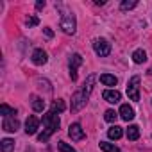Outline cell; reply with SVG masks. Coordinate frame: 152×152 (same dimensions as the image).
Masks as SVG:
<instances>
[{
	"label": "cell",
	"instance_id": "9c48e42d",
	"mask_svg": "<svg viewBox=\"0 0 152 152\" xmlns=\"http://www.w3.org/2000/svg\"><path fill=\"white\" fill-rule=\"evenodd\" d=\"M38 127H39V120H38L36 116H29L27 122H25V132H27L29 136H32V134L38 132Z\"/></svg>",
	"mask_w": 152,
	"mask_h": 152
},
{
	"label": "cell",
	"instance_id": "52a82bcc",
	"mask_svg": "<svg viewBox=\"0 0 152 152\" xmlns=\"http://www.w3.org/2000/svg\"><path fill=\"white\" fill-rule=\"evenodd\" d=\"M68 134H70V138H72L73 141L84 140V131H83L81 124H72V125L68 127Z\"/></svg>",
	"mask_w": 152,
	"mask_h": 152
},
{
	"label": "cell",
	"instance_id": "7c38bea8",
	"mask_svg": "<svg viewBox=\"0 0 152 152\" xmlns=\"http://www.w3.org/2000/svg\"><path fill=\"white\" fill-rule=\"evenodd\" d=\"M120 116H122L125 122H129V120L134 118V109H132L129 104H122V107H120Z\"/></svg>",
	"mask_w": 152,
	"mask_h": 152
},
{
	"label": "cell",
	"instance_id": "2e32d148",
	"mask_svg": "<svg viewBox=\"0 0 152 152\" xmlns=\"http://www.w3.org/2000/svg\"><path fill=\"white\" fill-rule=\"evenodd\" d=\"M132 61H134L136 64L145 63V61H147V54H145V50H134V54H132Z\"/></svg>",
	"mask_w": 152,
	"mask_h": 152
},
{
	"label": "cell",
	"instance_id": "9a60e30c",
	"mask_svg": "<svg viewBox=\"0 0 152 152\" xmlns=\"http://www.w3.org/2000/svg\"><path fill=\"white\" fill-rule=\"evenodd\" d=\"M0 147H2V152H13L15 150V141L9 138H4L0 141Z\"/></svg>",
	"mask_w": 152,
	"mask_h": 152
},
{
	"label": "cell",
	"instance_id": "4316f807",
	"mask_svg": "<svg viewBox=\"0 0 152 152\" xmlns=\"http://www.w3.org/2000/svg\"><path fill=\"white\" fill-rule=\"evenodd\" d=\"M43 31H45V34H47V38H52V36H54V32H52V31H50L48 27H47V29H43Z\"/></svg>",
	"mask_w": 152,
	"mask_h": 152
},
{
	"label": "cell",
	"instance_id": "83f0119b",
	"mask_svg": "<svg viewBox=\"0 0 152 152\" xmlns=\"http://www.w3.org/2000/svg\"><path fill=\"white\" fill-rule=\"evenodd\" d=\"M148 72H150V73H152V68H150V70H148Z\"/></svg>",
	"mask_w": 152,
	"mask_h": 152
},
{
	"label": "cell",
	"instance_id": "277c9868",
	"mask_svg": "<svg viewBox=\"0 0 152 152\" xmlns=\"http://www.w3.org/2000/svg\"><path fill=\"white\" fill-rule=\"evenodd\" d=\"M75 27H77V23H75V16L70 15V13H64L63 18H61V29H63V32L75 34Z\"/></svg>",
	"mask_w": 152,
	"mask_h": 152
},
{
	"label": "cell",
	"instance_id": "3957f363",
	"mask_svg": "<svg viewBox=\"0 0 152 152\" xmlns=\"http://www.w3.org/2000/svg\"><path fill=\"white\" fill-rule=\"evenodd\" d=\"M93 50H95L97 56L106 57V56L111 54V43H109L107 39H104V38H97V39L93 41Z\"/></svg>",
	"mask_w": 152,
	"mask_h": 152
},
{
	"label": "cell",
	"instance_id": "484cf974",
	"mask_svg": "<svg viewBox=\"0 0 152 152\" xmlns=\"http://www.w3.org/2000/svg\"><path fill=\"white\" fill-rule=\"evenodd\" d=\"M45 7V0H39V2H36V9H43Z\"/></svg>",
	"mask_w": 152,
	"mask_h": 152
},
{
	"label": "cell",
	"instance_id": "44dd1931",
	"mask_svg": "<svg viewBox=\"0 0 152 152\" xmlns=\"http://www.w3.org/2000/svg\"><path fill=\"white\" fill-rule=\"evenodd\" d=\"M138 6V2H136V0H131V2H129V0H124V2L120 4V7H122V11H127V9H132V7H136Z\"/></svg>",
	"mask_w": 152,
	"mask_h": 152
},
{
	"label": "cell",
	"instance_id": "8fae6325",
	"mask_svg": "<svg viewBox=\"0 0 152 152\" xmlns=\"http://www.w3.org/2000/svg\"><path fill=\"white\" fill-rule=\"evenodd\" d=\"M102 97H104V100L109 102V104H116V102H120V99H122L120 91H116V90H106V91L102 93Z\"/></svg>",
	"mask_w": 152,
	"mask_h": 152
},
{
	"label": "cell",
	"instance_id": "7402d4cb",
	"mask_svg": "<svg viewBox=\"0 0 152 152\" xmlns=\"http://www.w3.org/2000/svg\"><path fill=\"white\" fill-rule=\"evenodd\" d=\"M104 118H106V122H115V120L118 118V113L113 111V109H107V111L104 113Z\"/></svg>",
	"mask_w": 152,
	"mask_h": 152
},
{
	"label": "cell",
	"instance_id": "603a6c76",
	"mask_svg": "<svg viewBox=\"0 0 152 152\" xmlns=\"http://www.w3.org/2000/svg\"><path fill=\"white\" fill-rule=\"evenodd\" d=\"M64 107H66V106H64L63 100H56V102L52 104V113H56V111L61 113V111H64Z\"/></svg>",
	"mask_w": 152,
	"mask_h": 152
},
{
	"label": "cell",
	"instance_id": "7a4b0ae2",
	"mask_svg": "<svg viewBox=\"0 0 152 152\" xmlns=\"http://www.w3.org/2000/svg\"><path fill=\"white\" fill-rule=\"evenodd\" d=\"M59 124H61V122H59V116H57L56 113H52V111L47 113V115L43 116V127H45V131L38 136V140H39V141H47V140L59 129Z\"/></svg>",
	"mask_w": 152,
	"mask_h": 152
},
{
	"label": "cell",
	"instance_id": "8992f818",
	"mask_svg": "<svg viewBox=\"0 0 152 152\" xmlns=\"http://www.w3.org/2000/svg\"><path fill=\"white\" fill-rule=\"evenodd\" d=\"M81 64H83V56H81V54H73V56L70 57L68 66H70V77H72V81L77 79V68H79Z\"/></svg>",
	"mask_w": 152,
	"mask_h": 152
},
{
	"label": "cell",
	"instance_id": "ba28073f",
	"mask_svg": "<svg viewBox=\"0 0 152 152\" xmlns=\"http://www.w3.org/2000/svg\"><path fill=\"white\" fill-rule=\"evenodd\" d=\"M18 127H20V122H18L15 116H11V118H4V122H2V129H4L6 132H16Z\"/></svg>",
	"mask_w": 152,
	"mask_h": 152
},
{
	"label": "cell",
	"instance_id": "ffe728a7",
	"mask_svg": "<svg viewBox=\"0 0 152 152\" xmlns=\"http://www.w3.org/2000/svg\"><path fill=\"white\" fill-rule=\"evenodd\" d=\"M100 150H104V152H120L118 147H115L111 143H106V141H100Z\"/></svg>",
	"mask_w": 152,
	"mask_h": 152
},
{
	"label": "cell",
	"instance_id": "6da1fadb",
	"mask_svg": "<svg viewBox=\"0 0 152 152\" xmlns=\"http://www.w3.org/2000/svg\"><path fill=\"white\" fill-rule=\"evenodd\" d=\"M95 79H97L95 75H90V77L86 79V83L83 84V88H81L79 91L73 93V97H72V111H73V113L81 111V109L86 106V102H88V99H90V93H91V90H93Z\"/></svg>",
	"mask_w": 152,
	"mask_h": 152
},
{
	"label": "cell",
	"instance_id": "4fadbf2b",
	"mask_svg": "<svg viewBox=\"0 0 152 152\" xmlns=\"http://www.w3.org/2000/svg\"><path fill=\"white\" fill-rule=\"evenodd\" d=\"M100 83L106 84V86H116L118 79L115 77V75H111V73H102L100 75Z\"/></svg>",
	"mask_w": 152,
	"mask_h": 152
},
{
	"label": "cell",
	"instance_id": "e0dca14e",
	"mask_svg": "<svg viewBox=\"0 0 152 152\" xmlns=\"http://www.w3.org/2000/svg\"><path fill=\"white\" fill-rule=\"evenodd\" d=\"M0 115L6 116V118H11V116H15V115H16V109L9 107L7 104H2V106H0Z\"/></svg>",
	"mask_w": 152,
	"mask_h": 152
},
{
	"label": "cell",
	"instance_id": "cb8c5ba5",
	"mask_svg": "<svg viewBox=\"0 0 152 152\" xmlns=\"http://www.w3.org/2000/svg\"><path fill=\"white\" fill-rule=\"evenodd\" d=\"M59 150L61 152H77L75 148H72L68 143H64V141H59Z\"/></svg>",
	"mask_w": 152,
	"mask_h": 152
},
{
	"label": "cell",
	"instance_id": "d6986e66",
	"mask_svg": "<svg viewBox=\"0 0 152 152\" xmlns=\"http://www.w3.org/2000/svg\"><path fill=\"white\" fill-rule=\"evenodd\" d=\"M127 138L132 140V141H136V140L140 138V127H138V125H131V127L127 129Z\"/></svg>",
	"mask_w": 152,
	"mask_h": 152
},
{
	"label": "cell",
	"instance_id": "30bf717a",
	"mask_svg": "<svg viewBox=\"0 0 152 152\" xmlns=\"http://www.w3.org/2000/svg\"><path fill=\"white\" fill-rule=\"evenodd\" d=\"M47 61H48V57H47V52H45V50L36 48V50L32 52V63H34V64L41 66V64H45Z\"/></svg>",
	"mask_w": 152,
	"mask_h": 152
},
{
	"label": "cell",
	"instance_id": "d4e9b609",
	"mask_svg": "<svg viewBox=\"0 0 152 152\" xmlns=\"http://www.w3.org/2000/svg\"><path fill=\"white\" fill-rule=\"evenodd\" d=\"M25 23H27V25H29V27H36V25H38V23H39V20H38V18H36V16H29V18H27V22H25Z\"/></svg>",
	"mask_w": 152,
	"mask_h": 152
},
{
	"label": "cell",
	"instance_id": "ac0fdd59",
	"mask_svg": "<svg viewBox=\"0 0 152 152\" xmlns=\"http://www.w3.org/2000/svg\"><path fill=\"white\" fill-rule=\"evenodd\" d=\"M31 102H32V109H34V111H38V113H39V111H43V109H45V100H43V99H39V97H32V100H31Z\"/></svg>",
	"mask_w": 152,
	"mask_h": 152
},
{
	"label": "cell",
	"instance_id": "5b68a950",
	"mask_svg": "<svg viewBox=\"0 0 152 152\" xmlns=\"http://www.w3.org/2000/svg\"><path fill=\"white\" fill-rule=\"evenodd\" d=\"M127 95H129L131 100L140 102V77H138V75H134V77L129 81V84H127Z\"/></svg>",
	"mask_w": 152,
	"mask_h": 152
},
{
	"label": "cell",
	"instance_id": "5bb4252c",
	"mask_svg": "<svg viewBox=\"0 0 152 152\" xmlns=\"http://www.w3.org/2000/svg\"><path fill=\"white\" fill-rule=\"evenodd\" d=\"M107 136H109L111 140H120V138L124 136V131H122V127H118V125H113V127L107 131Z\"/></svg>",
	"mask_w": 152,
	"mask_h": 152
}]
</instances>
